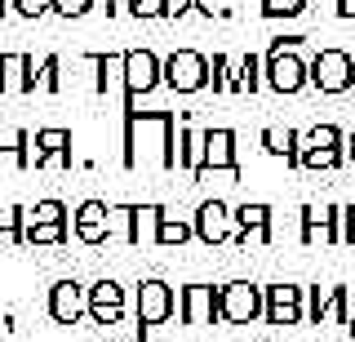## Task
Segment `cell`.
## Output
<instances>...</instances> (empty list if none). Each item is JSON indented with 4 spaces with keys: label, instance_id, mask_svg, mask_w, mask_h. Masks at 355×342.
<instances>
[{
    "label": "cell",
    "instance_id": "obj_1",
    "mask_svg": "<svg viewBox=\"0 0 355 342\" xmlns=\"http://www.w3.org/2000/svg\"><path fill=\"white\" fill-rule=\"evenodd\" d=\"M142 164L178 169L173 112H125V169H142Z\"/></svg>",
    "mask_w": 355,
    "mask_h": 342
},
{
    "label": "cell",
    "instance_id": "obj_2",
    "mask_svg": "<svg viewBox=\"0 0 355 342\" xmlns=\"http://www.w3.org/2000/svg\"><path fill=\"white\" fill-rule=\"evenodd\" d=\"M302 45H306V36H275L262 53L266 58V85L284 98L302 94L311 85V62H302Z\"/></svg>",
    "mask_w": 355,
    "mask_h": 342
},
{
    "label": "cell",
    "instance_id": "obj_3",
    "mask_svg": "<svg viewBox=\"0 0 355 342\" xmlns=\"http://www.w3.org/2000/svg\"><path fill=\"white\" fill-rule=\"evenodd\" d=\"M266 316V289L253 280H231L218 289V320L222 325H253Z\"/></svg>",
    "mask_w": 355,
    "mask_h": 342
},
{
    "label": "cell",
    "instance_id": "obj_4",
    "mask_svg": "<svg viewBox=\"0 0 355 342\" xmlns=\"http://www.w3.org/2000/svg\"><path fill=\"white\" fill-rule=\"evenodd\" d=\"M164 85V58L155 49H125V112H133L138 98Z\"/></svg>",
    "mask_w": 355,
    "mask_h": 342
},
{
    "label": "cell",
    "instance_id": "obj_5",
    "mask_svg": "<svg viewBox=\"0 0 355 342\" xmlns=\"http://www.w3.org/2000/svg\"><path fill=\"white\" fill-rule=\"evenodd\" d=\"M164 85L173 94H200L209 89V58L200 49H173L164 58Z\"/></svg>",
    "mask_w": 355,
    "mask_h": 342
},
{
    "label": "cell",
    "instance_id": "obj_6",
    "mask_svg": "<svg viewBox=\"0 0 355 342\" xmlns=\"http://www.w3.org/2000/svg\"><path fill=\"white\" fill-rule=\"evenodd\" d=\"M178 311V293L169 289L164 280H138V298H133V316H138V334H147V329L164 325Z\"/></svg>",
    "mask_w": 355,
    "mask_h": 342
},
{
    "label": "cell",
    "instance_id": "obj_7",
    "mask_svg": "<svg viewBox=\"0 0 355 342\" xmlns=\"http://www.w3.org/2000/svg\"><path fill=\"white\" fill-rule=\"evenodd\" d=\"M311 85L320 94H347L355 85V67H351V53L347 49H320L311 58Z\"/></svg>",
    "mask_w": 355,
    "mask_h": 342
},
{
    "label": "cell",
    "instance_id": "obj_8",
    "mask_svg": "<svg viewBox=\"0 0 355 342\" xmlns=\"http://www.w3.org/2000/svg\"><path fill=\"white\" fill-rule=\"evenodd\" d=\"M191 223H196V240L214 249V245H227V240L236 236V209L222 205V200H205L196 209Z\"/></svg>",
    "mask_w": 355,
    "mask_h": 342
},
{
    "label": "cell",
    "instance_id": "obj_9",
    "mask_svg": "<svg viewBox=\"0 0 355 342\" xmlns=\"http://www.w3.org/2000/svg\"><path fill=\"white\" fill-rule=\"evenodd\" d=\"M31 169H71V129H36Z\"/></svg>",
    "mask_w": 355,
    "mask_h": 342
},
{
    "label": "cell",
    "instance_id": "obj_10",
    "mask_svg": "<svg viewBox=\"0 0 355 342\" xmlns=\"http://www.w3.org/2000/svg\"><path fill=\"white\" fill-rule=\"evenodd\" d=\"M266 289V325H302L306 320V311H302V284H288V280H280V284H262Z\"/></svg>",
    "mask_w": 355,
    "mask_h": 342
},
{
    "label": "cell",
    "instance_id": "obj_11",
    "mask_svg": "<svg viewBox=\"0 0 355 342\" xmlns=\"http://www.w3.org/2000/svg\"><path fill=\"white\" fill-rule=\"evenodd\" d=\"M80 316H89V289L80 280H58L49 289V320L53 325H76Z\"/></svg>",
    "mask_w": 355,
    "mask_h": 342
},
{
    "label": "cell",
    "instance_id": "obj_12",
    "mask_svg": "<svg viewBox=\"0 0 355 342\" xmlns=\"http://www.w3.org/2000/svg\"><path fill=\"white\" fill-rule=\"evenodd\" d=\"M178 316L187 325H218V289L214 284H187L178 293Z\"/></svg>",
    "mask_w": 355,
    "mask_h": 342
},
{
    "label": "cell",
    "instance_id": "obj_13",
    "mask_svg": "<svg viewBox=\"0 0 355 342\" xmlns=\"http://www.w3.org/2000/svg\"><path fill=\"white\" fill-rule=\"evenodd\" d=\"M338 209L342 205H302V245H338Z\"/></svg>",
    "mask_w": 355,
    "mask_h": 342
},
{
    "label": "cell",
    "instance_id": "obj_14",
    "mask_svg": "<svg viewBox=\"0 0 355 342\" xmlns=\"http://www.w3.org/2000/svg\"><path fill=\"white\" fill-rule=\"evenodd\" d=\"M71 236L80 240V245H107V205L103 200H85V205H76V214H71Z\"/></svg>",
    "mask_w": 355,
    "mask_h": 342
},
{
    "label": "cell",
    "instance_id": "obj_15",
    "mask_svg": "<svg viewBox=\"0 0 355 342\" xmlns=\"http://www.w3.org/2000/svg\"><path fill=\"white\" fill-rule=\"evenodd\" d=\"M236 245H249V240H258V245H271V205L253 200V205H240L236 209Z\"/></svg>",
    "mask_w": 355,
    "mask_h": 342
},
{
    "label": "cell",
    "instance_id": "obj_16",
    "mask_svg": "<svg viewBox=\"0 0 355 342\" xmlns=\"http://www.w3.org/2000/svg\"><path fill=\"white\" fill-rule=\"evenodd\" d=\"M89 316H94V325H120V316H125V289L116 280L89 284Z\"/></svg>",
    "mask_w": 355,
    "mask_h": 342
},
{
    "label": "cell",
    "instance_id": "obj_17",
    "mask_svg": "<svg viewBox=\"0 0 355 342\" xmlns=\"http://www.w3.org/2000/svg\"><path fill=\"white\" fill-rule=\"evenodd\" d=\"M85 62L98 71L94 89L98 94H125V49H111V53H85Z\"/></svg>",
    "mask_w": 355,
    "mask_h": 342
},
{
    "label": "cell",
    "instance_id": "obj_18",
    "mask_svg": "<svg viewBox=\"0 0 355 342\" xmlns=\"http://www.w3.org/2000/svg\"><path fill=\"white\" fill-rule=\"evenodd\" d=\"M200 169H240L236 164V129H205V164Z\"/></svg>",
    "mask_w": 355,
    "mask_h": 342
},
{
    "label": "cell",
    "instance_id": "obj_19",
    "mask_svg": "<svg viewBox=\"0 0 355 342\" xmlns=\"http://www.w3.org/2000/svg\"><path fill=\"white\" fill-rule=\"evenodd\" d=\"M0 169H31V134L0 129Z\"/></svg>",
    "mask_w": 355,
    "mask_h": 342
},
{
    "label": "cell",
    "instance_id": "obj_20",
    "mask_svg": "<svg viewBox=\"0 0 355 342\" xmlns=\"http://www.w3.org/2000/svg\"><path fill=\"white\" fill-rule=\"evenodd\" d=\"M262 151L266 156H280L284 164H293L297 169V151H302V134L297 129H280V125H271V129H262Z\"/></svg>",
    "mask_w": 355,
    "mask_h": 342
},
{
    "label": "cell",
    "instance_id": "obj_21",
    "mask_svg": "<svg viewBox=\"0 0 355 342\" xmlns=\"http://www.w3.org/2000/svg\"><path fill=\"white\" fill-rule=\"evenodd\" d=\"M62 62L58 53H49V58H31V71H27V94H58L62 89Z\"/></svg>",
    "mask_w": 355,
    "mask_h": 342
},
{
    "label": "cell",
    "instance_id": "obj_22",
    "mask_svg": "<svg viewBox=\"0 0 355 342\" xmlns=\"http://www.w3.org/2000/svg\"><path fill=\"white\" fill-rule=\"evenodd\" d=\"M27 53H0V94H27Z\"/></svg>",
    "mask_w": 355,
    "mask_h": 342
},
{
    "label": "cell",
    "instance_id": "obj_23",
    "mask_svg": "<svg viewBox=\"0 0 355 342\" xmlns=\"http://www.w3.org/2000/svg\"><path fill=\"white\" fill-rule=\"evenodd\" d=\"M164 214H169L164 205H133V245H155Z\"/></svg>",
    "mask_w": 355,
    "mask_h": 342
},
{
    "label": "cell",
    "instance_id": "obj_24",
    "mask_svg": "<svg viewBox=\"0 0 355 342\" xmlns=\"http://www.w3.org/2000/svg\"><path fill=\"white\" fill-rule=\"evenodd\" d=\"M205 164V129H191L182 125L178 129V169H200Z\"/></svg>",
    "mask_w": 355,
    "mask_h": 342
},
{
    "label": "cell",
    "instance_id": "obj_25",
    "mask_svg": "<svg viewBox=\"0 0 355 342\" xmlns=\"http://www.w3.org/2000/svg\"><path fill=\"white\" fill-rule=\"evenodd\" d=\"M71 236V223H36L22 214V245H62Z\"/></svg>",
    "mask_w": 355,
    "mask_h": 342
},
{
    "label": "cell",
    "instance_id": "obj_26",
    "mask_svg": "<svg viewBox=\"0 0 355 342\" xmlns=\"http://www.w3.org/2000/svg\"><path fill=\"white\" fill-rule=\"evenodd\" d=\"M266 85V58L258 53H244L240 67H236V94H258Z\"/></svg>",
    "mask_w": 355,
    "mask_h": 342
},
{
    "label": "cell",
    "instance_id": "obj_27",
    "mask_svg": "<svg viewBox=\"0 0 355 342\" xmlns=\"http://www.w3.org/2000/svg\"><path fill=\"white\" fill-rule=\"evenodd\" d=\"M236 67H240V58L214 53V62H209V85H214V94H236Z\"/></svg>",
    "mask_w": 355,
    "mask_h": 342
},
{
    "label": "cell",
    "instance_id": "obj_28",
    "mask_svg": "<svg viewBox=\"0 0 355 342\" xmlns=\"http://www.w3.org/2000/svg\"><path fill=\"white\" fill-rule=\"evenodd\" d=\"M347 160L342 147H302L297 151V169H338Z\"/></svg>",
    "mask_w": 355,
    "mask_h": 342
},
{
    "label": "cell",
    "instance_id": "obj_29",
    "mask_svg": "<svg viewBox=\"0 0 355 342\" xmlns=\"http://www.w3.org/2000/svg\"><path fill=\"white\" fill-rule=\"evenodd\" d=\"M107 236L133 245V205H107Z\"/></svg>",
    "mask_w": 355,
    "mask_h": 342
},
{
    "label": "cell",
    "instance_id": "obj_30",
    "mask_svg": "<svg viewBox=\"0 0 355 342\" xmlns=\"http://www.w3.org/2000/svg\"><path fill=\"white\" fill-rule=\"evenodd\" d=\"M191 236H196V223H191V218H173V214H164L155 245H187Z\"/></svg>",
    "mask_w": 355,
    "mask_h": 342
},
{
    "label": "cell",
    "instance_id": "obj_31",
    "mask_svg": "<svg viewBox=\"0 0 355 342\" xmlns=\"http://www.w3.org/2000/svg\"><path fill=\"white\" fill-rule=\"evenodd\" d=\"M22 214H27L22 205H0V236L9 245H22Z\"/></svg>",
    "mask_w": 355,
    "mask_h": 342
},
{
    "label": "cell",
    "instance_id": "obj_32",
    "mask_svg": "<svg viewBox=\"0 0 355 342\" xmlns=\"http://www.w3.org/2000/svg\"><path fill=\"white\" fill-rule=\"evenodd\" d=\"M27 218H36V223H71L62 200H40L36 209H27Z\"/></svg>",
    "mask_w": 355,
    "mask_h": 342
},
{
    "label": "cell",
    "instance_id": "obj_33",
    "mask_svg": "<svg viewBox=\"0 0 355 342\" xmlns=\"http://www.w3.org/2000/svg\"><path fill=\"white\" fill-rule=\"evenodd\" d=\"M306 14V0H262V18H297Z\"/></svg>",
    "mask_w": 355,
    "mask_h": 342
},
{
    "label": "cell",
    "instance_id": "obj_34",
    "mask_svg": "<svg viewBox=\"0 0 355 342\" xmlns=\"http://www.w3.org/2000/svg\"><path fill=\"white\" fill-rule=\"evenodd\" d=\"M133 18H169V0H129Z\"/></svg>",
    "mask_w": 355,
    "mask_h": 342
},
{
    "label": "cell",
    "instance_id": "obj_35",
    "mask_svg": "<svg viewBox=\"0 0 355 342\" xmlns=\"http://www.w3.org/2000/svg\"><path fill=\"white\" fill-rule=\"evenodd\" d=\"M89 9H94V0H53L49 14H58V18H85Z\"/></svg>",
    "mask_w": 355,
    "mask_h": 342
},
{
    "label": "cell",
    "instance_id": "obj_36",
    "mask_svg": "<svg viewBox=\"0 0 355 342\" xmlns=\"http://www.w3.org/2000/svg\"><path fill=\"white\" fill-rule=\"evenodd\" d=\"M338 245H355V205L338 209Z\"/></svg>",
    "mask_w": 355,
    "mask_h": 342
},
{
    "label": "cell",
    "instance_id": "obj_37",
    "mask_svg": "<svg viewBox=\"0 0 355 342\" xmlns=\"http://www.w3.org/2000/svg\"><path fill=\"white\" fill-rule=\"evenodd\" d=\"M49 5H53V0H14V14H22V18H40V14H49Z\"/></svg>",
    "mask_w": 355,
    "mask_h": 342
},
{
    "label": "cell",
    "instance_id": "obj_38",
    "mask_svg": "<svg viewBox=\"0 0 355 342\" xmlns=\"http://www.w3.org/2000/svg\"><path fill=\"white\" fill-rule=\"evenodd\" d=\"M196 182H240V169H196Z\"/></svg>",
    "mask_w": 355,
    "mask_h": 342
},
{
    "label": "cell",
    "instance_id": "obj_39",
    "mask_svg": "<svg viewBox=\"0 0 355 342\" xmlns=\"http://www.w3.org/2000/svg\"><path fill=\"white\" fill-rule=\"evenodd\" d=\"M187 9H196V0H169V18H182Z\"/></svg>",
    "mask_w": 355,
    "mask_h": 342
},
{
    "label": "cell",
    "instance_id": "obj_40",
    "mask_svg": "<svg viewBox=\"0 0 355 342\" xmlns=\"http://www.w3.org/2000/svg\"><path fill=\"white\" fill-rule=\"evenodd\" d=\"M338 18H355V0H338Z\"/></svg>",
    "mask_w": 355,
    "mask_h": 342
},
{
    "label": "cell",
    "instance_id": "obj_41",
    "mask_svg": "<svg viewBox=\"0 0 355 342\" xmlns=\"http://www.w3.org/2000/svg\"><path fill=\"white\" fill-rule=\"evenodd\" d=\"M347 156L355 160V129H351V134H347Z\"/></svg>",
    "mask_w": 355,
    "mask_h": 342
},
{
    "label": "cell",
    "instance_id": "obj_42",
    "mask_svg": "<svg viewBox=\"0 0 355 342\" xmlns=\"http://www.w3.org/2000/svg\"><path fill=\"white\" fill-rule=\"evenodd\" d=\"M9 9H14V0H0V18H5V14H9Z\"/></svg>",
    "mask_w": 355,
    "mask_h": 342
},
{
    "label": "cell",
    "instance_id": "obj_43",
    "mask_svg": "<svg viewBox=\"0 0 355 342\" xmlns=\"http://www.w3.org/2000/svg\"><path fill=\"white\" fill-rule=\"evenodd\" d=\"M0 320H5V316H0ZM5 325H9V320H5Z\"/></svg>",
    "mask_w": 355,
    "mask_h": 342
},
{
    "label": "cell",
    "instance_id": "obj_44",
    "mask_svg": "<svg viewBox=\"0 0 355 342\" xmlns=\"http://www.w3.org/2000/svg\"><path fill=\"white\" fill-rule=\"evenodd\" d=\"M351 67H355V58H351Z\"/></svg>",
    "mask_w": 355,
    "mask_h": 342
}]
</instances>
